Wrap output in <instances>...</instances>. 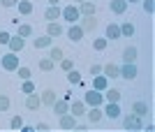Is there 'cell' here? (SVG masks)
<instances>
[{
    "mask_svg": "<svg viewBox=\"0 0 155 132\" xmlns=\"http://www.w3.org/2000/svg\"><path fill=\"white\" fill-rule=\"evenodd\" d=\"M123 127H125V130H143L146 123H143L141 116H137V114H127V116L123 118Z\"/></svg>",
    "mask_w": 155,
    "mask_h": 132,
    "instance_id": "obj_1",
    "label": "cell"
},
{
    "mask_svg": "<svg viewBox=\"0 0 155 132\" xmlns=\"http://www.w3.org/2000/svg\"><path fill=\"white\" fill-rule=\"evenodd\" d=\"M0 65H2V70H7V72H16V67H19L16 53L9 51V53H5V56H0Z\"/></svg>",
    "mask_w": 155,
    "mask_h": 132,
    "instance_id": "obj_2",
    "label": "cell"
},
{
    "mask_svg": "<svg viewBox=\"0 0 155 132\" xmlns=\"http://www.w3.org/2000/svg\"><path fill=\"white\" fill-rule=\"evenodd\" d=\"M84 102H86V107H100V104L104 102V95H102V91H95V88L86 91V95H84Z\"/></svg>",
    "mask_w": 155,
    "mask_h": 132,
    "instance_id": "obj_3",
    "label": "cell"
},
{
    "mask_svg": "<svg viewBox=\"0 0 155 132\" xmlns=\"http://www.w3.org/2000/svg\"><path fill=\"white\" fill-rule=\"evenodd\" d=\"M60 16H63L65 21H70V23H77L81 14H79V7L67 5V7H63V9H60Z\"/></svg>",
    "mask_w": 155,
    "mask_h": 132,
    "instance_id": "obj_4",
    "label": "cell"
},
{
    "mask_svg": "<svg viewBox=\"0 0 155 132\" xmlns=\"http://www.w3.org/2000/svg\"><path fill=\"white\" fill-rule=\"evenodd\" d=\"M60 130H74V127H77V116H72L70 111L67 114H63V116H60Z\"/></svg>",
    "mask_w": 155,
    "mask_h": 132,
    "instance_id": "obj_5",
    "label": "cell"
},
{
    "mask_svg": "<svg viewBox=\"0 0 155 132\" xmlns=\"http://www.w3.org/2000/svg\"><path fill=\"white\" fill-rule=\"evenodd\" d=\"M118 77H123V79H134L137 77V65L134 63H123V67H118Z\"/></svg>",
    "mask_w": 155,
    "mask_h": 132,
    "instance_id": "obj_6",
    "label": "cell"
},
{
    "mask_svg": "<svg viewBox=\"0 0 155 132\" xmlns=\"http://www.w3.org/2000/svg\"><path fill=\"white\" fill-rule=\"evenodd\" d=\"M67 37H70V42H81V40H84V30H81V26H79V23H70V28H67Z\"/></svg>",
    "mask_w": 155,
    "mask_h": 132,
    "instance_id": "obj_7",
    "label": "cell"
},
{
    "mask_svg": "<svg viewBox=\"0 0 155 132\" xmlns=\"http://www.w3.org/2000/svg\"><path fill=\"white\" fill-rule=\"evenodd\" d=\"M104 116L111 120L120 118V107H118V102H107V109H104Z\"/></svg>",
    "mask_w": 155,
    "mask_h": 132,
    "instance_id": "obj_8",
    "label": "cell"
},
{
    "mask_svg": "<svg viewBox=\"0 0 155 132\" xmlns=\"http://www.w3.org/2000/svg\"><path fill=\"white\" fill-rule=\"evenodd\" d=\"M132 114H137V116H141V118H143V116H148V114H150V107L146 104L143 100H137L134 104H132Z\"/></svg>",
    "mask_w": 155,
    "mask_h": 132,
    "instance_id": "obj_9",
    "label": "cell"
},
{
    "mask_svg": "<svg viewBox=\"0 0 155 132\" xmlns=\"http://www.w3.org/2000/svg\"><path fill=\"white\" fill-rule=\"evenodd\" d=\"M86 116H88V123H100V120L104 118V111L100 107H91V109L86 111Z\"/></svg>",
    "mask_w": 155,
    "mask_h": 132,
    "instance_id": "obj_10",
    "label": "cell"
},
{
    "mask_svg": "<svg viewBox=\"0 0 155 132\" xmlns=\"http://www.w3.org/2000/svg\"><path fill=\"white\" fill-rule=\"evenodd\" d=\"M7 44H9V51L19 53L21 49L26 46V40H23V37H19V35H14V37H9V42H7Z\"/></svg>",
    "mask_w": 155,
    "mask_h": 132,
    "instance_id": "obj_11",
    "label": "cell"
},
{
    "mask_svg": "<svg viewBox=\"0 0 155 132\" xmlns=\"http://www.w3.org/2000/svg\"><path fill=\"white\" fill-rule=\"evenodd\" d=\"M95 28H97L95 14H91V16H84V21H81V30H84V33H91V30H95Z\"/></svg>",
    "mask_w": 155,
    "mask_h": 132,
    "instance_id": "obj_12",
    "label": "cell"
},
{
    "mask_svg": "<svg viewBox=\"0 0 155 132\" xmlns=\"http://www.w3.org/2000/svg\"><path fill=\"white\" fill-rule=\"evenodd\" d=\"M42 104L44 107H53V102H56V100H58V95H56V93H53V88H46L44 93H42Z\"/></svg>",
    "mask_w": 155,
    "mask_h": 132,
    "instance_id": "obj_13",
    "label": "cell"
},
{
    "mask_svg": "<svg viewBox=\"0 0 155 132\" xmlns=\"http://www.w3.org/2000/svg\"><path fill=\"white\" fill-rule=\"evenodd\" d=\"M39 104H42L39 95H35V93H28V97H26V109H30V111H37Z\"/></svg>",
    "mask_w": 155,
    "mask_h": 132,
    "instance_id": "obj_14",
    "label": "cell"
},
{
    "mask_svg": "<svg viewBox=\"0 0 155 132\" xmlns=\"http://www.w3.org/2000/svg\"><path fill=\"white\" fill-rule=\"evenodd\" d=\"M51 109H53V114L63 116V114H67V111H70V102H67V100H56Z\"/></svg>",
    "mask_w": 155,
    "mask_h": 132,
    "instance_id": "obj_15",
    "label": "cell"
},
{
    "mask_svg": "<svg viewBox=\"0 0 155 132\" xmlns=\"http://www.w3.org/2000/svg\"><path fill=\"white\" fill-rule=\"evenodd\" d=\"M127 5L130 2H125V0H111L109 7H111V12L114 14H125L127 12Z\"/></svg>",
    "mask_w": 155,
    "mask_h": 132,
    "instance_id": "obj_16",
    "label": "cell"
},
{
    "mask_svg": "<svg viewBox=\"0 0 155 132\" xmlns=\"http://www.w3.org/2000/svg\"><path fill=\"white\" fill-rule=\"evenodd\" d=\"M70 114H72V116H84V114H86V102H84V100L72 102V104H70Z\"/></svg>",
    "mask_w": 155,
    "mask_h": 132,
    "instance_id": "obj_17",
    "label": "cell"
},
{
    "mask_svg": "<svg viewBox=\"0 0 155 132\" xmlns=\"http://www.w3.org/2000/svg\"><path fill=\"white\" fill-rule=\"evenodd\" d=\"M44 19H46V21L60 19V7H58V5H49V7L44 9Z\"/></svg>",
    "mask_w": 155,
    "mask_h": 132,
    "instance_id": "obj_18",
    "label": "cell"
},
{
    "mask_svg": "<svg viewBox=\"0 0 155 132\" xmlns=\"http://www.w3.org/2000/svg\"><path fill=\"white\" fill-rule=\"evenodd\" d=\"M46 35H49V37H58V35H63V26L56 23V21H49V23H46Z\"/></svg>",
    "mask_w": 155,
    "mask_h": 132,
    "instance_id": "obj_19",
    "label": "cell"
},
{
    "mask_svg": "<svg viewBox=\"0 0 155 132\" xmlns=\"http://www.w3.org/2000/svg\"><path fill=\"white\" fill-rule=\"evenodd\" d=\"M79 14H84V16H91V14H95V2H91V0L79 2Z\"/></svg>",
    "mask_w": 155,
    "mask_h": 132,
    "instance_id": "obj_20",
    "label": "cell"
},
{
    "mask_svg": "<svg viewBox=\"0 0 155 132\" xmlns=\"http://www.w3.org/2000/svg\"><path fill=\"white\" fill-rule=\"evenodd\" d=\"M93 88L104 93L107 88H109V79H107V77H100V74H95V79H93Z\"/></svg>",
    "mask_w": 155,
    "mask_h": 132,
    "instance_id": "obj_21",
    "label": "cell"
},
{
    "mask_svg": "<svg viewBox=\"0 0 155 132\" xmlns=\"http://www.w3.org/2000/svg\"><path fill=\"white\" fill-rule=\"evenodd\" d=\"M137 56H139L137 46H127L123 51V63H137Z\"/></svg>",
    "mask_w": 155,
    "mask_h": 132,
    "instance_id": "obj_22",
    "label": "cell"
},
{
    "mask_svg": "<svg viewBox=\"0 0 155 132\" xmlns=\"http://www.w3.org/2000/svg\"><path fill=\"white\" fill-rule=\"evenodd\" d=\"M35 49H46V46L53 44V37H49V35H42V37H35Z\"/></svg>",
    "mask_w": 155,
    "mask_h": 132,
    "instance_id": "obj_23",
    "label": "cell"
},
{
    "mask_svg": "<svg viewBox=\"0 0 155 132\" xmlns=\"http://www.w3.org/2000/svg\"><path fill=\"white\" fill-rule=\"evenodd\" d=\"M118 37H123L118 23H109V26H107V40H118Z\"/></svg>",
    "mask_w": 155,
    "mask_h": 132,
    "instance_id": "obj_24",
    "label": "cell"
},
{
    "mask_svg": "<svg viewBox=\"0 0 155 132\" xmlns=\"http://www.w3.org/2000/svg\"><path fill=\"white\" fill-rule=\"evenodd\" d=\"M102 95L107 102H120V91H116V88H107Z\"/></svg>",
    "mask_w": 155,
    "mask_h": 132,
    "instance_id": "obj_25",
    "label": "cell"
},
{
    "mask_svg": "<svg viewBox=\"0 0 155 132\" xmlns=\"http://www.w3.org/2000/svg\"><path fill=\"white\" fill-rule=\"evenodd\" d=\"M102 72H104L107 79H118V74H120V72H118V65H111V63L102 67Z\"/></svg>",
    "mask_w": 155,
    "mask_h": 132,
    "instance_id": "obj_26",
    "label": "cell"
},
{
    "mask_svg": "<svg viewBox=\"0 0 155 132\" xmlns=\"http://www.w3.org/2000/svg\"><path fill=\"white\" fill-rule=\"evenodd\" d=\"M19 12L23 14V16H28V14H32V9H35V7H32V2L30 0H19Z\"/></svg>",
    "mask_w": 155,
    "mask_h": 132,
    "instance_id": "obj_27",
    "label": "cell"
},
{
    "mask_svg": "<svg viewBox=\"0 0 155 132\" xmlns=\"http://www.w3.org/2000/svg\"><path fill=\"white\" fill-rule=\"evenodd\" d=\"M16 35H19V37H23V40H26V37H30V35H32V26H28V23H19Z\"/></svg>",
    "mask_w": 155,
    "mask_h": 132,
    "instance_id": "obj_28",
    "label": "cell"
},
{
    "mask_svg": "<svg viewBox=\"0 0 155 132\" xmlns=\"http://www.w3.org/2000/svg\"><path fill=\"white\" fill-rule=\"evenodd\" d=\"M67 81H70L72 86H77L79 81H81V72H77L74 67H72V70H67Z\"/></svg>",
    "mask_w": 155,
    "mask_h": 132,
    "instance_id": "obj_29",
    "label": "cell"
},
{
    "mask_svg": "<svg viewBox=\"0 0 155 132\" xmlns=\"http://www.w3.org/2000/svg\"><path fill=\"white\" fill-rule=\"evenodd\" d=\"M53 67H56V63H53L51 58H42L39 60V70H42V72H51Z\"/></svg>",
    "mask_w": 155,
    "mask_h": 132,
    "instance_id": "obj_30",
    "label": "cell"
},
{
    "mask_svg": "<svg viewBox=\"0 0 155 132\" xmlns=\"http://www.w3.org/2000/svg\"><path fill=\"white\" fill-rule=\"evenodd\" d=\"M118 28H120V35H125V37H132V35H134V26L127 23V21H125L123 26H118Z\"/></svg>",
    "mask_w": 155,
    "mask_h": 132,
    "instance_id": "obj_31",
    "label": "cell"
},
{
    "mask_svg": "<svg viewBox=\"0 0 155 132\" xmlns=\"http://www.w3.org/2000/svg\"><path fill=\"white\" fill-rule=\"evenodd\" d=\"M16 77H19V79L21 81H23V79H30V77H32V72H30V70H28V67H16Z\"/></svg>",
    "mask_w": 155,
    "mask_h": 132,
    "instance_id": "obj_32",
    "label": "cell"
},
{
    "mask_svg": "<svg viewBox=\"0 0 155 132\" xmlns=\"http://www.w3.org/2000/svg\"><path fill=\"white\" fill-rule=\"evenodd\" d=\"M107 44H109V40H107V37H97V40L93 42L95 51H104V49H107Z\"/></svg>",
    "mask_w": 155,
    "mask_h": 132,
    "instance_id": "obj_33",
    "label": "cell"
},
{
    "mask_svg": "<svg viewBox=\"0 0 155 132\" xmlns=\"http://www.w3.org/2000/svg\"><path fill=\"white\" fill-rule=\"evenodd\" d=\"M21 91L26 93V95H28V93H35V81H32V79H23V86H21Z\"/></svg>",
    "mask_w": 155,
    "mask_h": 132,
    "instance_id": "obj_34",
    "label": "cell"
},
{
    "mask_svg": "<svg viewBox=\"0 0 155 132\" xmlns=\"http://www.w3.org/2000/svg\"><path fill=\"white\" fill-rule=\"evenodd\" d=\"M49 58H51L53 63H60V60H63V49L53 46V49H51V56H49Z\"/></svg>",
    "mask_w": 155,
    "mask_h": 132,
    "instance_id": "obj_35",
    "label": "cell"
},
{
    "mask_svg": "<svg viewBox=\"0 0 155 132\" xmlns=\"http://www.w3.org/2000/svg\"><path fill=\"white\" fill-rule=\"evenodd\" d=\"M21 125H23V118H21V116H14V118L9 120V127H12V130H21Z\"/></svg>",
    "mask_w": 155,
    "mask_h": 132,
    "instance_id": "obj_36",
    "label": "cell"
},
{
    "mask_svg": "<svg viewBox=\"0 0 155 132\" xmlns=\"http://www.w3.org/2000/svg\"><path fill=\"white\" fill-rule=\"evenodd\" d=\"M143 9H146V14H153L155 12V0H141Z\"/></svg>",
    "mask_w": 155,
    "mask_h": 132,
    "instance_id": "obj_37",
    "label": "cell"
},
{
    "mask_svg": "<svg viewBox=\"0 0 155 132\" xmlns=\"http://www.w3.org/2000/svg\"><path fill=\"white\" fill-rule=\"evenodd\" d=\"M9 104H12V102H9V97H7V95H0V111H7V109H9Z\"/></svg>",
    "mask_w": 155,
    "mask_h": 132,
    "instance_id": "obj_38",
    "label": "cell"
},
{
    "mask_svg": "<svg viewBox=\"0 0 155 132\" xmlns=\"http://www.w3.org/2000/svg\"><path fill=\"white\" fill-rule=\"evenodd\" d=\"M72 67H74V63H72L70 58H63V60H60V70H65V72H67V70H72Z\"/></svg>",
    "mask_w": 155,
    "mask_h": 132,
    "instance_id": "obj_39",
    "label": "cell"
},
{
    "mask_svg": "<svg viewBox=\"0 0 155 132\" xmlns=\"http://www.w3.org/2000/svg\"><path fill=\"white\" fill-rule=\"evenodd\" d=\"M9 37H12V35L7 33V30H0V44H7V42H9Z\"/></svg>",
    "mask_w": 155,
    "mask_h": 132,
    "instance_id": "obj_40",
    "label": "cell"
},
{
    "mask_svg": "<svg viewBox=\"0 0 155 132\" xmlns=\"http://www.w3.org/2000/svg\"><path fill=\"white\" fill-rule=\"evenodd\" d=\"M2 2V7H16L19 5V0H0Z\"/></svg>",
    "mask_w": 155,
    "mask_h": 132,
    "instance_id": "obj_41",
    "label": "cell"
},
{
    "mask_svg": "<svg viewBox=\"0 0 155 132\" xmlns=\"http://www.w3.org/2000/svg\"><path fill=\"white\" fill-rule=\"evenodd\" d=\"M91 74L95 77V74H102V67L100 65H91Z\"/></svg>",
    "mask_w": 155,
    "mask_h": 132,
    "instance_id": "obj_42",
    "label": "cell"
},
{
    "mask_svg": "<svg viewBox=\"0 0 155 132\" xmlns=\"http://www.w3.org/2000/svg\"><path fill=\"white\" fill-rule=\"evenodd\" d=\"M35 127H37V130H49V125H46V123H37Z\"/></svg>",
    "mask_w": 155,
    "mask_h": 132,
    "instance_id": "obj_43",
    "label": "cell"
},
{
    "mask_svg": "<svg viewBox=\"0 0 155 132\" xmlns=\"http://www.w3.org/2000/svg\"><path fill=\"white\" fill-rule=\"evenodd\" d=\"M21 130H23V132H32L35 127H32V125H21Z\"/></svg>",
    "mask_w": 155,
    "mask_h": 132,
    "instance_id": "obj_44",
    "label": "cell"
},
{
    "mask_svg": "<svg viewBox=\"0 0 155 132\" xmlns=\"http://www.w3.org/2000/svg\"><path fill=\"white\" fill-rule=\"evenodd\" d=\"M49 2H51V5H58V2H60V0H49Z\"/></svg>",
    "mask_w": 155,
    "mask_h": 132,
    "instance_id": "obj_45",
    "label": "cell"
},
{
    "mask_svg": "<svg viewBox=\"0 0 155 132\" xmlns=\"http://www.w3.org/2000/svg\"><path fill=\"white\" fill-rule=\"evenodd\" d=\"M125 2H141V0H125Z\"/></svg>",
    "mask_w": 155,
    "mask_h": 132,
    "instance_id": "obj_46",
    "label": "cell"
},
{
    "mask_svg": "<svg viewBox=\"0 0 155 132\" xmlns=\"http://www.w3.org/2000/svg\"><path fill=\"white\" fill-rule=\"evenodd\" d=\"M74 2H84V0H74Z\"/></svg>",
    "mask_w": 155,
    "mask_h": 132,
    "instance_id": "obj_47",
    "label": "cell"
}]
</instances>
